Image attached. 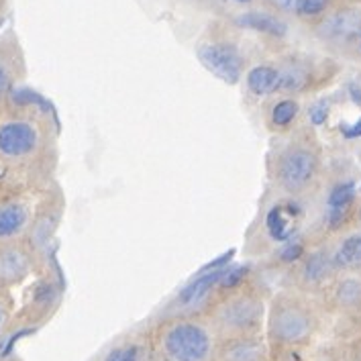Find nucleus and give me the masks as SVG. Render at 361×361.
Listing matches in <instances>:
<instances>
[{
	"instance_id": "0eeeda50",
	"label": "nucleus",
	"mask_w": 361,
	"mask_h": 361,
	"mask_svg": "<svg viewBox=\"0 0 361 361\" xmlns=\"http://www.w3.org/2000/svg\"><path fill=\"white\" fill-rule=\"evenodd\" d=\"M37 145V133L29 123H6L0 127V153L8 157H20L33 152Z\"/></svg>"
},
{
	"instance_id": "39448f33",
	"label": "nucleus",
	"mask_w": 361,
	"mask_h": 361,
	"mask_svg": "<svg viewBox=\"0 0 361 361\" xmlns=\"http://www.w3.org/2000/svg\"><path fill=\"white\" fill-rule=\"evenodd\" d=\"M259 314H262V305L257 300L235 298L221 308L219 321L223 324V329L233 331V333H241V331L253 329L259 323Z\"/></svg>"
},
{
	"instance_id": "473e14b6",
	"label": "nucleus",
	"mask_w": 361,
	"mask_h": 361,
	"mask_svg": "<svg viewBox=\"0 0 361 361\" xmlns=\"http://www.w3.org/2000/svg\"><path fill=\"white\" fill-rule=\"evenodd\" d=\"M360 221H361V212H360Z\"/></svg>"
},
{
	"instance_id": "5701e85b",
	"label": "nucleus",
	"mask_w": 361,
	"mask_h": 361,
	"mask_svg": "<svg viewBox=\"0 0 361 361\" xmlns=\"http://www.w3.org/2000/svg\"><path fill=\"white\" fill-rule=\"evenodd\" d=\"M326 114H329V102H326V100H321V102H317V104L310 109V121H312L314 125H323L324 121H326Z\"/></svg>"
},
{
	"instance_id": "ddd939ff",
	"label": "nucleus",
	"mask_w": 361,
	"mask_h": 361,
	"mask_svg": "<svg viewBox=\"0 0 361 361\" xmlns=\"http://www.w3.org/2000/svg\"><path fill=\"white\" fill-rule=\"evenodd\" d=\"M27 223V210L20 204L0 207V237H13Z\"/></svg>"
},
{
	"instance_id": "bb28decb",
	"label": "nucleus",
	"mask_w": 361,
	"mask_h": 361,
	"mask_svg": "<svg viewBox=\"0 0 361 361\" xmlns=\"http://www.w3.org/2000/svg\"><path fill=\"white\" fill-rule=\"evenodd\" d=\"M343 135L347 137V139H355V137H361V118L357 123H353V125H347V127H343Z\"/></svg>"
},
{
	"instance_id": "412c9836",
	"label": "nucleus",
	"mask_w": 361,
	"mask_h": 361,
	"mask_svg": "<svg viewBox=\"0 0 361 361\" xmlns=\"http://www.w3.org/2000/svg\"><path fill=\"white\" fill-rule=\"evenodd\" d=\"M298 114V104L294 100H282L274 106L271 111V121L278 125V127H286L294 121V116Z\"/></svg>"
},
{
	"instance_id": "c85d7f7f",
	"label": "nucleus",
	"mask_w": 361,
	"mask_h": 361,
	"mask_svg": "<svg viewBox=\"0 0 361 361\" xmlns=\"http://www.w3.org/2000/svg\"><path fill=\"white\" fill-rule=\"evenodd\" d=\"M349 90H351V94H353V100H357V102L361 104V88L360 86H357V84H351V88H349Z\"/></svg>"
},
{
	"instance_id": "6ab92c4d",
	"label": "nucleus",
	"mask_w": 361,
	"mask_h": 361,
	"mask_svg": "<svg viewBox=\"0 0 361 361\" xmlns=\"http://www.w3.org/2000/svg\"><path fill=\"white\" fill-rule=\"evenodd\" d=\"M266 225L269 228V235L278 241H286L292 235V228L286 223L282 209H271L266 219Z\"/></svg>"
},
{
	"instance_id": "a878e982",
	"label": "nucleus",
	"mask_w": 361,
	"mask_h": 361,
	"mask_svg": "<svg viewBox=\"0 0 361 361\" xmlns=\"http://www.w3.org/2000/svg\"><path fill=\"white\" fill-rule=\"evenodd\" d=\"M267 2L282 13H294V6H296V0H267Z\"/></svg>"
},
{
	"instance_id": "dca6fc26",
	"label": "nucleus",
	"mask_w": 361,
	"mask_h": 361,
	"mask_svg": "<svg viewBox=\"0 0 361 361\" xmlns=\"http://www.w3.org/2000/svg\"><path fill=\"white\" fill-rule=\"evenodd\" d=\"M264 355L262 345L255 341L233 343L225 353V361H259Z\"/></svg>"
},
{
	"instance_id": "f8f14e48",
	"label": "nucleus",
	"mask_w": 361,
	"mask_h": 361,
	"mask_svg": "<svg viewBox=\"0 0 361 361\" xmlns=\"http://www.w3.org/2000/svg\"><path fill=\"white\" fill-rule=\"evenodd\" d=\"M29 271V259L19 249L0 251V278L4 282H17Z\"/></svg>"
},
{
	"instance_id": "f03ea898",
	"label": "nucleus",
	"mask_w": 361,
	"mask_h": 361,
	"mask_svg": "<svg viewBox=\"0 0 361 361\" xmlns=\"http://www.w3.org/2000/svg\"><path fill=\"white\" fill-rule=\"evenodd\" d=\"M317 173V157L314 153L296 147L288 152L278 159L276 178L280 186L288 192H300L312 182Z\"/></svg>"
},
{
	"instance_id": "c756f323",
	"label": "nucleus",
	"mask_w": 361,
	"mask_h": 361,
	"mask_svg": "<svg viewBox=\"0 0 361 361\" xmlns=\"http://www.w3.org/2000/svg\"><path fill=\"white\" fill-rule=\"evenodd\" d=\"M237 2H249V0H237Z\"/></svg>"
},
{
	"instance_id": "7ed1b4c3",
	"label": "nucleus",
	"mask_w": 361,
	"mask_h": 361,
	"mask_svg": "<svg viewBox=\"0 0 361 361\" xmlns=\"http://www.w3.org/2000/svg\"><path fill=\"white\" fill-rule=\"evenodd\" d=\"M198 57H200L202 66L219 80H223L227 84L239 82L241 72H243V57L237 51L235 45H231V43H204L198 49Z\"/></svg>"
},
{
	"instance_id": "9b49d317",
	"label": "nucleus",
	"mask_w": 361,
	"mask_h": 361,
	"mask_svg": "<svg viewBox=\"0 0 361 361\" xmlns=\"http://www.w3.org/2000/svg\"><path fill=\"white\" fill-rule=\"evenodd\" d=\"M247 86L253 94H271L280 90V70L271 66H255L247 74Z\"/></svg>"
},
{
	"instance_id": "7c9ffc66",
	"label": "nucleus",
	"mask_w": 361,
	"mask_h": 361,
	"mask_svg": "<svg viewBox=\"0 0 361 361\" xmlns=\"http://www.w3.org/2000/svg\"><path fill=\"white\" fill-rule=\"evenodd\" d=\"M0 321H2V312H0Z\"/></svg>"
},
{
	"instance_id": "cd10ccee",
	"label": "nucleus",
	"mask_w": 361,
	"mask_h": 361,
	"mask_svg": "<svg viewBox=\"0 0 361 361\" xmlns=\"http://www.w3.org/2000/svg\"><path fill=\"white\" fill-rule=\"evenodd\" d=\"M6 86H8V74H6V70L0 66V94L6 90Z\"/></svg>"
},
{
	"instance_id": "20e7f679",
	"label": "nucleus",
	"mask_w": 361,
	"mask_h": 361,
	"mask_svg": "<svg viewBox=\"0 0 361 361\" xmlns=\"http://www.w3.org/2000/svg\"><path fill=\"white\" fill-rule=\"evenodd\" d=\"M319 37L329 41V43H337L345 45L351 41H360L361 37V8L355 6H343L339 11H333L329 15H324L323 20L317 27Z\"/></svg>"
},
{
	"instance_id": "423d86ee",
	"label": "nucleus",
	"mask_w": 361,
	"mask_h": 361,
	"mask_svg": "<svg viewBox=\"0 0 361 361\" xmlns=\"http://www.w3.org/2000/svg\"><path fill=\"white\" fill-rule=\"evenodd\" d=\"M310 331V321L300 308L286 306L278 308L271 317V333L286 343H296L305 339Z\"/></svg>"
},
{
	"instance_id": "6e6552de",
	"label": "nucleus",
	"mask_w": 361,
	"mask_h": 361,
	"mask_svg": "<svg viewBox=\"0 0 361 361\" xmlns=\"http://www.w3.org/2000/svg\"><path fill=\"white\" fill-rule=\"evenodd\" d=\"M235 23L243 29H251L257 33H264L269 37H284L288 33V25L282 17L274 15V13H266V11H249V13H241L237 15Z\"/></svg>"
},
{
	"instance_id": "2f4dec72",
	"label": "nucleus",
	"mask_w": 361,
	"mask_h": 361,
	"mask_svg": "<svg viewBox=\"0 0 361 361\" xmlns=\"http://www.w3.org/2000/svg\"><path fill=\"white\" fill-rule=\"evenodd\" d=\"M360 49H361V37H360Z\"/></svg>"
},
{
	"instance_id": "f257e3e1",
	"label": "nucleus",
	"mask_w": 361,
	"mask_h": 361,
	"mask_svg": "<svg viewBox=\"0 0 361 361\" xmlns=\"http://www.w3.org/2000/svg\"><path fill=\"white\" fill-rule=\"evenodd\" d=\"M164 345L173 361H204L210 353L209 333L194 323L173 324Z\"/></svg>"
},
{
	"instance_id": "393cba45",
	"label": "nucleus",
	"mask_w": 361,
	"mask_h": 361,
	"mask_svg": "<svg viewBox=\"0 0 361 361\" xmlns=\"http://www.w3.org/2000/svg\"><path fill=\"white\" fill-rule=\"evenodd\" d=\"M243 274H245V269H233V271H227V274H225V278H223V286L231 288V286L239 284V282H241V278H243Z\"/></svg>"
},
{
	"instance_id": "4468645a",
	"label": "nucleus",
	"mask_w": 361,
	"mask_h": 361,
	"mask_svg": "<svg viewBox=\"0 0 361 361\" xmlns=\"http://www.w3.org/2000/svg\"><path fill=\"white\" fill-rule=\"evenodd\" d=\"M333 262L339 267L361 266V233H353L347 239H343L339 249L335 251Z\"/></svg>"
},
{
	"instance_id": "2eb2a0df",
	"label": "nucleus",
	"mask_w": 361,
	"mask_h": 361,
	"mask_svg": "<svg viewBox=\"0 0 361 361\" xmlns=\"http://www.w3.org/2000/svg\"><path fill=\"white\" fill-rule=\"evenodd\" d=\"M333 264H335V262H333L326 253L319 251V253H314V255H310V257L306 259L302 276H305L306 282H321V280H324V278L331 274Z\"/></svg>"
},
{
	"instance_id": "f3484780",
	"label": "nucleus",
	"mask_w": 361,
	"mask_h": 361,
	"mask_svg": "<svg viewBox=\"0 0 361 361\" xmlns=\"http://www.w3.org/2000/svg\"><path fill=\"white\" fill-rule=\"evenodd\" d=\"M306 84L305 68L296 66V63H288L280 70V90L286 92H294L300 90Z\"/></svg>"
},
{
	"instance_id": "a211bd4d",
	"label": "nucleus",
	"mask_w": 361,
	"mask_h": 361,
	"mask_svg": "<svg viewBox=\"0 0 361 361\" xmlns=\"http://www.w3.org/2000/svg\"><path fill=\"white\" fill-rule=\"evenodd\" d=\"M331 6V0H296L294 15L300 19H319L324 17Z\"/></svg>"
},
{
	"instance_id": "aec40b11",
	"label": "nucleus",
	"mask_w": 361,
	"mask_h": 361,
	"mask_svg": "<svg viewBox=\"0 0 361 361\" xmlns=\"http://www.w3.org/2000/svg\"><path fill=\"white\" fill-rule=\"evenodd\" d=\"M337 298L345 306H353L361 302V282L360 280H343L337 288Z\"/></svg>"
},
{
	"instance_id": "4be33fe9",
	"label": "nucleus",
	"mask_w": 361,
	"mask_h": 361,
	"mask_svg": "<svg viewBox=\"0 0 361 361\" xmlns=\"http://www.w3.org/2000/svg\"><path fill=\"white\" fill-rule=\"evenodd\" d=\"M104 361H139V349L135 345L118 347V349L111 351Z\"/></svg>"
},
{
	"instance_id": "1a4fd4ad",
	"label": "nucleus",
	"mask_w": 361,
	"mask_h": 361,
	"mask_svg": "<svg viewBox=\"0 0 361 361\" xmlns=\"http://www.w3.org/2000/svg\"><path fill=\"white\" fill-rule=\"evenodd\" d=\"M225 274H227V269H214V267L209 269L207 267V271L202 276H198L196 280H192L190 284L180 292L178 302L184 306H194L198 305V302H202L209 296L210 290L219 284V282H223Z\"/></svg>"
},
{
	"instance_id": "b1692460",
	"label": "nucleus",
	"mask_w": 361,
	"mask_h": 361,
	"mask_svg": "<svg viewBox=\"0 0 361 361\" xmlns=\"http://www.w3.org/2000/svg\"><path fill=\"white\" fill-rule=\"evenodd\" d=\"M302 255V245L300 243H290L282 251V262H296Z\"/></svg>"
},
{
	"instance_id": "9d476101",
	"label": "nucleus",
	"mask_w": 361,
	"mask_h": 361,
	"mask_svg": "<svg viewBox=\"0 0 361 361\" xmlns=\"http://www.w3.org/2000/svg\"><path fill=\"white\" fill-rule=\"evenodd\" d=\"M355 198V184L341 182L329 194V225L335 228L341 225L347 216V210Z\"/></svg>"
}]
</instances>
